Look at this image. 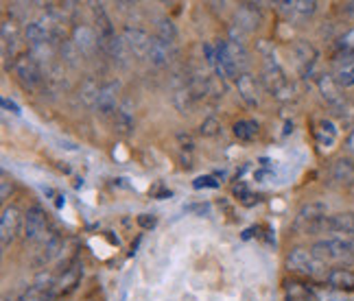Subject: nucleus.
<instances>
[{
	"instance_id": "obj_1",
	"label": "nucleus",
	"mask_w": 354,
	"mask_h": 301,
	"mask_svg": "<svg viewBox=\"0 0 354 301\" xmlns=\"http://www.w3.org/2000/svg\"><path fill=\"white\" fill-rule=\"evenodd\" d=\"M310 253L324 264L328 262H352L354 260V236H328L317 240L310 247Z\"/></svg>"
},
{
	"instance_id": "obj_2",
	"label": "nucleus",
	"mask_w": 354,
	"mask_h": 301,
	"mask_svg": "<svg viewBox=\"0 0 354 301\" xmlns=\"http://www.w3.org/2000/svg\"><path fill=\"white\" fill-rule=\"evenodd\" d=\"M263 81L269 90V94L274 99L287 103L295 99V86L293 81L287 77V72L282 70V66L276 61V57H267L265 61V70H263Z\"/></svg>"
},
{
	"instance_id": "obj_3",
	"label": "nucleus",
	"mask_w": 354,
	"mask_h": 301,
	"mask_svg": "<svg viewBox=\"0 0 354 301\" xmlns=\"http://www.w3.org/2000/svg\"><path fill=\"white\" fill-rule=\"evenodd\" d=\"M287 266H289V271L297 273V275L310 278V280H326L330 273L328 266H326L322 260H317L306 249H293L287 255Z\"/></svg>"
},
{
	"instance_id": "obj_4",
	"label": "nucleus",
	"mask_w": 354,
	"mask_h": 301,
	"mask_svg": "<svg viewBox=\"0 0 354 301\" xmlns=\"http://www.w3.org/2000/svg\"><path fill=\"white\" fill-rule=\"evenodd\" d=\"M304 234H333V236H354V212H339L319 218L304 229Z\"/></svg>"
},
{
	"instance_id": "obj_5",
	"label": "nucleus",
	"mask_w": 354,
	"mask_h": 301,
	"mask_svg": "<svg viewBox=\"0 0 354 301\" xmlns=\"http://www.w3.org/2000/svg\"><path fill=\"white\" fill-rule=\"evenodd\" d=\"M13 70H16V77L18 81L22 84L24 90H29V92H35L42 88L44 84V70H42V66H39V61L33 57V55H22V57L16 59V64H13Z\"/></svg>"
},
{
	"instance_id": "obj_6",
	"label": "nucleus",
	"mask_w": 354,
	"mask_h": 301,
	"mask_svg": "<svg viewBox=\"0 0 354 301\" xmlns=\"http://www.w3.org/2000/svg\"><path fill=\"white\" fill-rule=\"evenodd\" d=\"M92 13H94V31L99 35V50H103L107 55L110 46L116 42V31L112 26V20L107 16V11L101 3H92Z\"/></svg>"
},
{
	"instance_id": "obj_7",
	"label": "nucleus",
	"mask_w": 354,
	"mask_h": 301,
	"mask_svg": "<svg viewBox=\"0 0 354 301\" xmlns=\"http://www.w3.org/2000/svg\"><path fill=\"white\" fill-rule=\"evenodd\" d=\"M46 227H48V218L46 212L39 208V205H31L24 214V238L29 242H37L46 238Z\"/></svg>"
},
{
	"instance_id": "obj_8",
	"label": "nucleus",
	"mask_w": 354,
	"mask_h": 301,
	"mask_svg": "<svg viewBox=\"0 0 354 301\" xmlns=\"http://www.w3.org/2000/svg\"><path fill=\"white\" fill-rule=\"evenodd\" d=\"M22 225H24V216L20 214L16 205H9V208L3 210V216H0V244H3V249H7L16 240Z\"/></svg>"
},
{
	"instance_id": "obj_9",
	"label": "nucleus",
	"mask_w": 354,
	"mask_h": 301,
	"mask_svg": "<svg viewBox=\"0 0 354 301\" xmlns=\"http://www.w3.org/2000/svg\"><path fill=\"white\" fill-rule=\"evenodd\" d=\"M293 55H295V64H297L299 75H302L304 79H308L317 68L319 50L310 42H306V39H297V42L293 44Z\"/></svg>"
},
{
	"instance_id": "obj_10",
	"label": "nucleus",
	"mask_w": 354,
	"mask_h": 301,
	"mask_svg": "<svg viewBox=\"0 0 354 301\" xmlns=\"http://www.w3.org/2000/svg\"><path fill=\"white\" fill-rule=\"evenodd\" d=\"M317 88H319L322 99L328 103L337 114H346V97H344V90L339 88V84L335 81L333 75H319Z\"/></svg>"
},
{
	"instance_id": "obj_11",
	"label": "nucleus",
	"mask_w": 354,
	"mask_h": 301,
	"mask_svg": "<svg viewBox=\"0 0 354 301\" xmlns=\"http://www.w3.org/2000/svg\"><path fill=\"white\" fill-rule=\"evenodd\" d=\"M274 5L289 20H306L310 16H315V11L319 7L315 0H278Z\"/></svg>"
},
{
	"instance_id": "obj_12",
	"label": "nucleus",
	"mask_w": 354,
	"mask_h": 301,
	"mask_svg": "<svg viewBox=\"0 0 354 301\" xmlns=\"http://www.w3.org/2000/svg\"><path fill=\"white\" fill-rule=\"evenodd\" d=\"M118 92H120V84L118 81H107V84L101 86V92L97 97V112L103 116V118H110V116H116L118 112Z\"/></svg>"
},
{
	"instance_id": "obj_13",
	"label": "nucleus",
	"mask_w": 354,
	"mask_h": 301,
	"mask_svg": "<svg viewBox=\"0 0 354 301\" xmlns=\"http://www.w3.org/2000/svg\"><path fill=\"white\" fill-rule=\"evenodd\" d=\"M81 275H84V266H81L79 260H73V262L68 264V269H64V273L55 282V289H53V295H55V299L64 297V295H71L79 286Z\"/></svg>"
},
{
	"instance_id": "obj_14",
	"label": "nucleus",
	"mask_w": 354,
	"mask_h": 301,
	"mask_svg": "<svg viewBox=\"0 0 354 301\" xmlns=\"http://www.w3.org/2000/svg\"><path fill=\"white\" fill-rule=\"evenodd\" d=\"M151 37L153 35H149L147 31L131 24H127L125 29H122V39H125L127 48L140 59H147V50H149V44H151Z\"/></svg>"
},
{
	"instance_id": "obj_15",
	"label": "nucleus",
	"mask_w": 354,
	"mask_h": 301,
	"mask_svg": "<svg viewBox=\"0 0 354 301\" xmlns=\"http://www.w3.org/2000/svg\"><path fill=\"white\" fill-rule=\"evenodd\" d=\"M328 216V205L324 201H308L304 203L302 208L297 210V216H295V229H306L308 225L317 223L319 218Z\"/></svg>"
},
{
	"instance_id": "obj_16",
	"label": "nucleus",
	"mask_w": 354,
	"mask_h": 301,
	"mask_svg": "<svg viewBox=\"0 0 354 301\" xmlns=\"http://www.w3.org/2000/svg\"><path fill=\"white\" fill-rule=\"evenodd\" d=\"M263 20V11L258 3H241L239 11H236V26L241 31L250 33L254 31L258 24Z\"/></svg>"
},
{
	"instance_id": "obj_17",
	"label": "nucleus",
	"mask_w": 354,
	"mask_h": 301,
	"mask_svg": "<svg viewBox=\"0 0 354 301\" xmlns=\"http://www.w3.org/2000/svg\"><path fill=\"white\" fill-rule=\"evenodd\" d=\"M73 44L81 55H92L99 48V35L88 24H77L73 31Z\"/></svg>"
},
{
	"instance_id": "obj_18",
	"label": "nucleus",
	"mask_w": 354,
	"mask_h": 301,
	"mask_svg": "<svg viewBox=\"0 0 354 301\" xmlns=\"http://www.w3.org/2000/svg\"><path fill=\"white\" fill-rule=\"evenodd\" d=\"M236 88H239V97L248 107H258L261 105V97H258V86L256 79L250 72H241L236 79Z\"/></svg>"
},
{
	"instance_id": "obj_19",
	"label": "nucleus",
	"mask_w": 354,
	"mask_h": 301,
	"mask_svg": "<svg viewBox=\"0 0 354 301\" xmlns=\"http://www.w3.org/2000/svg\"><path fill=\"white\" fill-rule=\"evenodd\" d=\"M147 61L156 68H165L171 61V44L162 42L158 35H153L151 44H149V50H147Z\"/></svg>"
},
{
	"instance_id": "obj_20",
	"label": "nucleus",
	"mask_w": 354,
	"mask_h": 301,
	"mask_svg": "<svg viewBox=\"0 0 354 301\" xmlns=\"http://www.w3.org/2000/svg\"><path fill=\"white\" fill-rule=\"evenodd\" d=\"M333 77H335V81H337L342 90L354 88V55H346L344 59H339L335 64Z\"/></svg>"
},
{
	"instance_id": "obj_21",
	"label": "nucleus",
	"mask_w": 354,
	"mask_h": 301,
	"mask_svg": "<svg viewBox=\"0 0 354 301\" xmlns=\"http://www.w3.org/2000/svg\"><path fill=\"white\" fill-rule=\"evenodd\" d=\"M337 135H339V129H337V125H335V122H333L330 118H322V120H317L315 140H317L319 148H324V150L333 148L335 142H337Z\"/></svg>"
},
{
	"instance_id": "obj_22",
	"label": "nucleus",
	"mask_w": 354,
	"mask_h": 301,
	"mask_svg": "<svg viewBox=\"0 0 354 301\" xmlns=\"http://www.w3.org/2000/svg\"><path fill=\"white\" fill-rule=\"evenodd\" d=\"M18 48H20V31L16 22H3V55L5 59H13L18 55Z\"/></svg>"
},
{
	"instance_id": "obj_23",
	"label": "nucleus",
	"mask_w": 354,
	"mask_h": 301,
	"mask_svg": "<svg viewBox=\"0 0 354 301\" xmlns=\"http://www.w3.org/2000/svg\"><path fill=\"white\" fill-rule=\"evenodd\" d=\"M328 286L333 291H342V293H352L354 291V271L350 269H333L326 278Z\"/></svg>"
},
{
	"instance_id": "obj_24",
	"label": "nucleus",
	"mask_w": 354,
	"mask_h": 301,
	"mask_svg": "<svg viewBox=\"0 0 354 301\" xmlns=\"http://www.w3.org/2000/svg\"><path fill=\"white\" fill-rule=\"evenodd\" d=\"M133 125H136V118H133V107L129 101H122L118 112L114 116V127L120 135H131L133 133Z\"/></svg>"
},
{
	"instance_id": "obj_25",
	"label": "nucleus",
	"mask_w": 354,
	"mask_h": 301,
	"mask_svg": "<svg viewBox=\"0 0 354 301\" xmlns=\"http://www.w3.org/2000/svg\"><path fill=\"white\" fill-rule=\"evenodd\" d=\"M284 297L287 301H317V291L302 282H284Z\"/></svg>"
},
{
	"instance_id": "obj_26",
	"label": "nucleus",
	"mask_w": 354,
	"mask_h": 301,
	"mask_svg": "<svg viewBox=\"0 0 354 301\" xmlns=\"http://www.w3.org/2000/svg\"><path fill=\"white\" fill-rule=\"evenodd\" d=\"M330 179L335 184H342V186L352 184L354 182V164H352V159L339 157L330 166Z\"/></svg>"
},
{
	"instance_id": "obj_27",
	"label": "nucleus",
	"mask_w": 354,
	"mask_h": 301,
	"mask_svg": "<svg viewBox=\"0 0 354 301\" xmlns=\"http://www.w3.org/2000/svg\"><path fill=\"white\" fill-rule=\"evenodd\" d=\"M173 105L177 107V112L184 114V116H186V114H193V109H195L197 101H195L193 94H190V90H188L186 84L173 92Z\"/></svg>"
},
{
	"instance_id": "obj_28",
	"label": "nucleus",
	"mask_w": 354,
	"mask_h": 301,
	"mask_svg": "<svg viewBox=\"0 0 354 301\" xmlns=\"http://www.w3.org/2000/svg\"><path fill=\"white\" fill-rule=\"evenodd\" d=\"M62 247H64V242H62L59 234L46 236L44 238V247H42V255H39V262L46 264V262H50V260H55L62 253Z\"/></svg>"
},
{
	"instance_id": "obj_29",
	"label": "nucleus",
	"mask_w": 354,
	"mask_h": 301,
	"mask_svg": "<svg viewBox=\"0 0 354 301\" xmlns=\"http://www.w3.org/2000/svg\"><path fill=\"white\" fill-rule=\"evenodd\" d=\"M258 122L256 120H239V122H234V127H232V131H234V135L239 140H243V142H252L256 135H258Z\"/></svg>"
},
{
	"instance_id": "obj_30",
	"label": "nucleus",
	"mask_w": 354,
	"mask_h": 301,
	"mask_svg": "<svg viewBox=\"0 0 354 301\" xmlns=\"http://www.w3.org/2000/svg\"><path fill=\"white\" fill-rule=\"evenodd\" d=\"M101 92V86L94 81V77H88L84 84H81V99L88 105H97V97Z\"/></svg>"
},
{
	"instance_id": "obj_31",
	"label": "nucleus",
	"mask_w": 354,
	"mask_h": 301,
	"mask_svg": "<svg viewBox=\"0 0 354 301\" xmlns=\"http://www.w3.org/2000/svg\"><path fill=\"white\" fill-rule=\"evenodd\" d=\"M158 37L162 39V42H167V44H175V39H177V29H175V24L167 18H160L158 20Z\"/></svg>"
},
{
	"instance_id": "obj_32",
	"label": "nucleus",
	"mask_w": 354,
	"mask_h": 301,
	"mask_svg": "<svg viewBox=\"0 0 354 301\" xmlns=\"http://www.w3.org/2000/svg\"><path fill=\"white\" fill-rule=\"evenodd\" d=\"M221 131V122L216 120L214 116H208V118H203V122L199 125V133L203 135V138H214L216 133Z\"/></svg>"
},
{
	"instance_id": "obj_33",
	"label": "nucleus",
	"mask_w": 354,
	"mask_h": 301,
	"mask_svg": "<svg viewBox=\"0 0 354 301\" xmlns=\"http://www.w3.org/2000/svg\"><path fill=\"white\" fill-rule=\"evenodd\" d=\"M317 301H354V295L342 291H317Z\"/></svg>"
},
{
	"instance_id": "obj_34",
	"label": "nucleus",
	"mask_w": 354,
	"mask_h": 301,
	"mask_svg": "<svg viewBox=\"0 0 354 301\" xmlns=\"http://www.w3.org/2000/svg\"><path fill=\"white\" fill-rule=\"evenodd\" d=\"M175 138H177V144H180V148L186 153L184 157H190V155H193V150H195V140H193V135L186 133V131H180V133L175 135Z\"/></svg>"
},
{
	"instance_id": "obj_35",
	"label": "nucleus",
	"mask_w": 354,
	"mask_h": 301,
	"mask_svg": "<svg viewBox=\"0 0 354 301\" xmlns=\"http://www.w3.org/2000/svg\"><path fill=\"white\" fill-rule=\"evenodd\" d=\"M234 195L241 199L243 205H254V203H258V197H254V195L250 193V190H248V186H245L243 182L234 186Z\"/></svg>"
},
{
	"instance_id": "obj_36",
	"label": "nucleus",
	"mask_w": 354,
	"mask_h": 301,
	"mask_svg": "<svg viewBox=\"0 0 354 301\" xmlns=\"http://www.w3.org/2000/svg\"><path fill=\"white\" fill-rule=\"evenodd\" d=\"M193 188L195 190H203V188L216 190V188H219V182H216L212 175H201V177H197V179L193 182Z\"/></svg>"
},
{
	"instance_id": "obj_37",
	"label": "nucleus",
	"mask_w": 354,
	"mask_h": 301,
	"mask_svg": "<svg viewBox=\"0 0 354 301\" xmlns=\"http://www.w3.org/2000/svg\"><path fill=\"white\" fill-rule=\"evenodd\" d=\"M203 55H206L208 66L216 70V44H210V42L203 44Z\"/></svg>"
},
{
	"instance_id": "obj_38",
	"label": "nucleus",
	"mask_w": 354,
	"mask_h": 301,
	"mask_svg": "<svg viewBox=\"0 0 354 301\" xmlns=\"http://www.w3.org/2000/svg\"><path fill=\"white\" fill-rule=\"evenodd\" d=\"M339 48L354 50V29H350L348 33H344L342 37H339Z\"/></svg>"
},
{
	"instance_id": "obj_39",
	"label": "nucleus",
	"mask_w": 354,
	"mask_h": 301,
	"mask_svg": "<svg viewBox=\"0 0 354 301\" xmlns=\"http://www.w3.org/2000/svg\"><path fill=\"white\" fill-rule=\"evenodd\" d=\"M136 221H138V225H140L142 229H153L156 223H158V218H156L153 214H140L138 218H136Z\"/></svg>"
},
{
	"instance_id": "obj_40",
	"label": "nucleus",
	"mask_w": 354,
	"mask_h": 301,
	"mask_svg": "<svg viewBox=\"0 0 354 301\" xmlns=\"http://www.w3.org/2000/svg\"><path fill=\"white\" fill-rule=\"evenodd\" d=\"M3 109H7V112L16 114V116L22 114V112H20V107H18V103H13V101H9V99H3Z\"/></svg>"
},
{
	"instance_id": "obj_41",
	"label": "nucleus",
	"mask_w": 354,
	"mask_h": 301,
	"mask_svg": "<svg viewBox=\"0 0 354 301\" xmlns=\"http://www.w3.org/2000/svg\"><path fill=\"white\" fill-rule=\"evenodd\" d=\"M346 148H348V153L354 155V129L348 133V138H346Z\"/></svg>"
},
{
	"instance_id": "obj_42",
	"label": "nucleus",
	"mask_w": 354,
	"mask_h": 301,
	"mask_svg": "<svg viewBox=\"0 0 354 301\" xmlns=\"http://www.w3.org/2000/svg\"><path fill=\"white\" fill-rule=\"evenodd\" d=\"M184 210H188V212H210V205H188V208H184Z\"/></svg>"
},
{
	"instance_id": "obj_43",
	"label": "nucleus",
	"mask_w": 354,
	"mask_h": 301,
	"mask_svg": "<svg viewBox=\"0 0 354 301\" xmlns=\"http://www.w3.org/2000/svg\"><path fill=\"white\" fill-rule=\"evenodd\" d=\"M153 197H158V199H169L171 197V190H167V188H158V190H153Z\"/></svg>"
},
{
	"instance_id": "obj_44",
	"label": "nucleus",
	"mask_w": 354,
	"mask_h": 301,
	"mask_svg": "<svg viewBox=\"0 0 354 301\" xmlns=\"http://www.w3.org/2000/svg\"><path fill=\"white\" fill-rule=\"evenodd\" d=\"M344 13H348V16H354V0H350V3H344Z\"/></svg>"
},
{
	"instance_id": "obj_45",
	"label": "nucleus",
	"mask_w": 354,
	"mask_h": 301,
	"mask_svg": "<svg viewBox=\"0 0 354 301\" xmlns=\"http://www.w3.org/2000/svg\"><path fill=\"white\" fill-rule=\"evenodd\" d=\"M11 190H13V186H9V182L5 179V182H3V201L9 199V193H11Z\"/></svg>"
}]
</instances>
